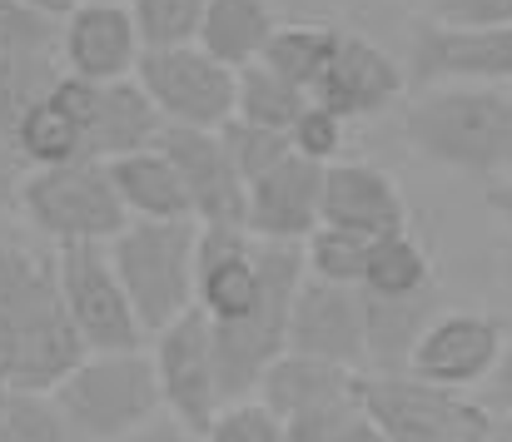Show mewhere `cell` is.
<instances>
[{"label": "cell", "mask_w": 512, "mask_h": 442, "mask_svg": "<svg viewBox=\"0 0 512 442\" xmlns=\"http://www.w3.org/2000/svg\"><path fill=\"white\" fill-rule=\"evenodd\" d=\"M55 279H60V298L80 338L90 343V353L145 348L150 333L110 259V244H55Z\"/></svg>", "instance_id": "8992f818"}, {"label": "cell", "mask_w": 512, "mask_h": 442, "mask_svg": "<svg viewBox=\"0 0 512 442\" xmlns=\"http://www.w3.org/2000/svg\"><path fill=\"white\" fill-rule=\"evenodd\" d=\"M75 428L55 393L0 388V442H70Z\"/></svg>", "instance_id": "f1b7e54d"}, {"label": "cell", "mask_w": 512, "mask_h": 442, "mask_svg": "<svg viewBox=\"0 0 512 442\" xmlns=\"http://www.w3.org/2000/svg\"><path fill=\"white\" fill-rule=\"evenodd\" d=\"M309 100H314V95H309L304 85H294L289 75H279L269 60H254V65L239 70V110H234V115L289 130V125L304 115Z\"/></svg>", "instance_id": "83f0119b"}, {"label": "cell", "mask_w": 512, "mask_h": 442, "mask_svg": "<svg viewBox=\"0 0 512 442\" xmlns=\"http://www.w3.org/2000/svg\"><path fill=\"white\" fill-rule=\"evenodd\" d=\"M55 289H60L55 264L35 259V254L20 249V244H0V318L30 308L35 298L55 294Z\"/></svg>", "instance_id": "d6a6232c"}, {"label": "cell", "mask_w": 512, "mask_h": 442, "mask_svg": "<svg viewBox=\"0 0 512 442\" xmlns=\"http://www.w3.org/2000/svg\"><path fill=\"white\" fill-rule=\"evenodd\" d=\"M403 135L428 164L498 179L512 169V85L433 80L403 110Z\"/></svg>", "instance_id": "6da1fadb"}, {"label": "cell", "mask_w": 512, "mask_h": 442, "mask_svg": "<svg viewBox=\"0 0 512 442\" xmlns=\"http://www.w3.org/2000/svg\"><path fill=\"white\" fill-rule=\"evenodd\" d=\"M363 318H368V363L378 373H398L408 368V353L423 338V328L438 318V289L408 298L363 294Z\"/></svg>", "instance_id": "603a6c76"}, {"label": "cell", "mask_w": 512, "mask_h": 442, "mask_svg": "<svg viewBox=\"0 0 512 442\" xmlns=\"http://www.w3.org/2000/svg\"><path fill=\"white\" fill-rule=\"evenodd\" d=\"M55 95L75 110L80 130H85V154L90 159H120L130 149L160 145L165 115L150 100V90L125 75V80H85V75H60Z\"/></svg>", "instance_id": "30bf717a"}, {"label": "cell", "mask_w": 512, "mask_h": 442, "mask_svg": "<svg viewBox=\"0 0 512 442\" xmlns=\"http://www.w3.org/2000/svg\"><path fill=\"white\" fill-rule=\"evenodd\" d=\"M155 373H160V388H165V408H170V423L189 438H204L214 408L224 403V388H219V363H214V323L209 313L194 303L189 313H179L170 328L155 333Z\"/></svg>", "instance_id": "9c48e42d"}, {"label": "cell", "mask_w": 512, "mask_h": 442, "mask_svg": "<svg viewBox=\"0 0 512 442\" xmlns=\"http://www.w3.org/2000/svg\"><path fill=\"white\" fill-rule=\"evenodd\" d=\"M408 80H488L512 85V25H423L413 35Z\"/></svg>", "instance_id": "5bb4252c"}, {"label": "cell", "mask_w": 512, "mask_h": 442, "mask_svg": "<svg viewBox=\"0 0 512 442\" xmlns=\"http://www.w3.org/2000/svg\"><path fill=\"white\" fill-rule=\"evenodd\" d=\"M358 378H363V373L348 368V363L284 348V353L264 368V378H259L254 393L289 423V418H299V413H309V408H319V403H329V398H339V393H353Z\"/></svg>", "instance_id": "44dd1931"}, {"label": "cell", "mask_w": 512, "mask_h": 442, "mask_svg": "<svg viewBox=\"0 0 512 442\" xmlns=\"http://www.w3.org/2000/svg\"><path fill=\"white\" fill-rule=\"evenodd\" d=\"M75 438H135L145 433L165 408V388L155 373V358L140 348L115 353H85V363L55 388Z\"/></svg>", "instance_id": "3957f363"}, {"label": "cell", "mask_w": 512, "mask_h": 442, "mask_svg": "<svg viewBox=\"0 0 512 442\" xmlns=\"http://www.w3.org/2000/svg\"><path fill=\"white\" fill-rule=\"evenodd\" d=\"M438 25H512V0H428Z\"/></svg>", "instance_id": "8d00e7d4"}, {"label": "cell", "mask_w": 512, "mask_h": 442, "mask_svg": "<svg viewBox=\"0 0 512 442\" xmlns=\"http://www.w3.org/2000/svg\"><path fill=\"white\" fill-rule=\"evenodd\" d=\"M378 234H358V229H339V224H319L304 239V264L314 279H334V284H363L368 274V254H373Z\"/></svg>", "instance_id": "4dcf8cb0"}, {"label": "cell", "mask_w": 512, "mask_h": 442, "mask_svg": "<svg viewBox=\"0 0 512 442\" xmlns=\"http://www.w3.org/2000/svg\"><path fill=\"white\" fill-rule=\"evenodd\" d=\"M25 174H30V164L20 159V149L10 145V140H0V209L20 204V184H25Z\"/></svg>", "instance_id": "74e56055"}, {"label": "cell", "mask_w": 512, "mask_h": 442, "mask_svg": "<svg viewBox=\"0 0 512 442\" xmlns=\"http://www.w3.org/2000/svg\"><path fill=\"white\" fill-rule=\"evenodd\" d=\"M135 80L160 105L165 125H194V130H224L239 110V70L214 60L199 40L194 45H165L145 50L135 65Z\"/></svg>", "instance_id": "52a82bcc"}, {"label": "cell", "mask_w": 512, "mask_h": 442, "mask_svg": "<svg viewBox=\"0 0 512 442\" xmlns=\"http://www.w3.org/2000/svg\"><path fill=\"white\" fill-rule=\"evenodd\" d=\"M508 348V328L493 318V313H478V308H458V313H438L423 338L413 343L408 353V373L428 378V383H443V388H463V393H478L498 358Z\"/></svg>", "instance_id": "7c38bea8"}, {"label": "cell", "mask_w": 512, "mask_h": 442, "mask_svg": "<svg viewBox=\"0 0 512 442\" xmlns=\"http://www.w3.org/2000/svg\"><path fill=\"white\" fill-rule=\"evenodd\" d=\"M105 164H110V179H115L130 219H194L189 189H184L165 145L130 149V154L105 159Z\"/></svg>", "instance_id": "7402d4cb"}, {"label": "cell", "mask_w": 512, "mask_h": 442, "mask_svg": "<svg viewBox=\"0 0 512 442\" xmlns=\"http://www.w3.org/2000/svg\"><path fill=\"white\" fill-rule=\"evenodd\" d=\"M160 145H165L184 189H189V204H194L199 224H244L249 219V179L239 174V164H234V154H229L219 130L165 125Z\"/></svg>", "instance_id": "4fadbf2b"}, {"label": "cell", "mask_w": 512, "mask_h": 442, "mask_svg": "<svg viewBox=\"0 0 512 442\" xmlns=\"http://www.w3.org/2000/svg\"><path fill=\"white\" fill-rule=\"evenodd\" d=\"M224 145L234 154V164H239V174L254 184L259 174H269L284 154H294V140H289V130H279V125H259V120H244V115H234L224 130Z\"/></svg>", "instance_id": "836d02e7"}, {"label": "cell", "mask_w": 512, "mask_h": 442, "mask_svg": "<svg viewBox=\"0 0 512 442\" xmlns=\"http://www.w3.org/2000/svg\"><path fill=\"white\" fill-rule=\"evenodd\" d=\"M488 209L512 224V179H493V184H488Z\"/></svg>", "instance_id": "ab89813d"}, {"label": "cell", "mask_w": 512, "mask_h": 442, "mask_svg": "<svg viewBox=\"0 0 512 442\" xmlns=\"http://www.w3.org/2000/svg\"><path fill=\"white\" fill-rule=\"evenodd\" d=\"M15 209L50 244H110L130 224V209L105 159H70V164L30 169Z\"/></svg>", "instance_id": "277c9868"}, {"label": "cell", "mask_w": 512, "mask_h": 442, "mask_svg": "<svg viewBox=\"0 0 512 442\" xmlns=\"http://www.w3.org/2000/svg\"><path fill=\"white\" fill-rule=\"evenodd\" d=\"M209 442H284V418L264 398H224L204 428Z\"/></svg>", "instance_id": "e575fe53"}, {"label": "cell", "mask_w": 512, "mask_h": 442, "mask_svg": "<svg viewBox=\"0 0 512 442\" xmlns=\"http://www.w3.org/2000/svg\"><path fill=\"white\" fill-rule=\"evenodd\" d=\"M493 438H508L512 442V413H498V423H493Z\"/></svg>", "instance_id": "b9f144b4"}, {"label": "cell", "mask_w": 512, "mask_h": 442, "mask_svg": "<svg viewBox=\"0 0 512 442\" xmlns=\"http://www.w3.org/2000/svg\"><path fill=\"white\" fill-rule=\"evenodd\" d=\"M264 298L259 239L244 224H199V308L214 323L244 318Z\"/></svg>", "instance_id": "ac0fdd59"}, {"label": "cell", "mask_w": 512, "mask_h": 442, "mask_svg": "<svg viewBox=\"0 0 512 442\" xmlns=\"http://www.w3.org/2000/svg\"><path fill=\"white\" fill-rule=\"evenodd\" d=\"M65 75L60 25L30 0H0V140Z\"/></svg>", "instance_id": "8fae6325"}, {"label": "cell", "mask_w": 512, "mask_h": 442, "mask_svg": "<svg viewBox=\"0 0 512 442\" xmlns=\"http://www.w3.org/2000/svg\"><path fill=\"white\" fill-rule=\"evenodd\" d=\"M289 348L319 353L334 363H368V318H363V289L334 284V279H304L294 313H289Z\"/></svg>", "instance_id": "2e32d148"}, {"label": "cell", "mask_w": 512, "mask_h": 442, "mask_svg": "<svg viewBox=\"0 0 512 442\" xmlns=\"http://www.w3.org/2000/svg\"><path fill=\"white\" fill-rule=\"evenodd\" d=\"M343 135H348V120H343L334 105H324V100H309L304 105V115L289 125V140L299 154H309V159H319V164H334L343 154Z\"/></svg>", "instance_id": "d590c367"}, {"label": "cell", "mask_w": 512, "mask_h": 442, "mask_svg": "<svg viewBox=\"0 0 512 442\" xmlns=\"http://www.w3.org/2000/svg\"><path fill=\"white\" fill-rule=\"evenodd\" d=\"M10 145L20 149V159H25L30 169H40V164H70V159H90V154H85V130H80L75 110H70L55 90L40 95V100L15 120Z\"/></svg>", "instance_id": "d4e9b609"}, {"label": "cell", "mask_w": 512, "mask_h": 442, "mask_svg": "<svg viewBox=\"0 0 512 442\" xmlns=\"http://www.w3.org/2000/svg\"><path fill=\"white\" fill-rule=\"evenodd\" d=\"M478 398L493 408V418H498V413H512V338H508V348H503V358H498V368H493V378L483 383Z\"/></svg>", "instance_id": "f35d334b"}, {"label": "cell", "mask_w": 512, "mask_h": 442, "mask_svg": "<svg viewBox=\"0 0 512 442\" xmlns=\"http://www.w3.org/2000/svg\"><path fill=\"white\" fill-rule=\"evenodd\" d=\"M130 10H135L145 50L194 45L204 25V0H130Z\"/></svg>", "instance_id": "1f68e13d"}, {"label": "cell", "mask_w": 512, "mask_h": 442, "mask_svg": "<svg viewBox=\"0 0 512 442\" xmlns=\"http://www.w3.org/2000/svg\"><path fill=\"white\" fill-rule=\"evenodd\" d=\"M85 353H90V343L80 338L60 289L0 318V388L55 393L85 363Z\"/></svg>", "instance_id": "ba28073f"}, {"label": "cell", "mask_w": 512, "mask_h": 442, "mask_svg": "<svg viewBox=\"0 0 512 442\" xmlns=\"http://www.w3.org/2000/svg\"><path fill=\"white\" fill-rule=\"evenodd\" d=\"M30 5H35V10H45V15H55V20H65L80 0H30Z\"/></svg>", "instance_id": "60d3db41"}, {"label": "cell", "mask_w": 512, "mask_h": 442, "mask_svg": "<svg viewBox=\"0 0 512 442\" xmlns=\"http://www.w3.org/2000/svg\"><path fill=\"white\" fill-rule=\"evenodd\" d=\"M403 90H408V70L383 45H373L368 35H348L343 30L334 65L319 80L314 100L334 105L343 120H373V115H388Z\"/></svg>", "instance_id": "d6986e66"}, {"label": "cell", "mask_w": 512, "mask_h": 442, "mask_svg": "<svg viewBox=\"0 0 512 442\" xmlns=\"http://www.w3.org/2000/svg\"><path fill=\"white\" fill-rule=\"evenodd\" d=\"M324 169L309 154H284L269 174L249 184V234L254 239H289L304 244L324 224Z\"/></svg>", "instance_id": "e0dca14e"}, {"label": "cell", "mask_w": 512, "mask_h": 442, "mask_svg": "<svg viewBox=\"0 0 512 442\" xmlns=\"http://www.w3.org/2000/svg\"><path fill=\"white\" fill-rule=\"evenodd\" d=\"M324 224L358 229V234H393L408 229V204L378 164L363 159H334L324 169Z\"/></svg>", "instance_id": "ffe728a7"}, {"label": "cell", "mask_w": 512, "mask_h": 442, "mask_svg": "<svg viewBox=\"0 0 512 442\" xmlns=\"http://www.w3.org/2000/svg\"><path fill=\"white\" fill-rule=\"evenodd\" d=\"M279 30L269 0H204V25H199V45L224 60L229 70H244L264 55L269 35Z\"/></svg>", "instance_id": "cb8c5ba5"}, {"label": "cell", "mask_w": 512, "mask_h": 442, "mask_svg": "<svg viewBox=\"0 0 512 442\" xmlns=\"http://www.w3.org/2000/svg\"><path fill=\"white\" fill-rule=\"evenodd\" d=\"M358 289H363V294H383V298L428 294V289H438L433 254H428L408 229L378 234V239H373V254H368V274H363Z\"/></svg>", "instance_id": "484cf974"}, {"label": "cell", "mask_w": 512, "mask_h": 442, "mask_svg": "<svg viewBox=\"0 0 512 442\" xmlns=\"http://www.w3.org/2000/svg\"><path fill=\"white\" fill-rule=\"evenodd\" d=\"M284 442H378V428L363 408V393H339L284 423Z\"/></svg>", "instance_id": "f546056e"}, {"label": "cell", "mask_w": 512, "mask_h": 442, "mask_svg": "<svg viewBox=\"0 0 512 442\" xmlns=\"http://www.w3.org/2000/svg\"><path fill=\"white\" fill-rule=\"evenodd\" d=\"M363 408L378 428V442H483L493 438V408L463 388L428 383L418 373H368L358 378Z\"/></svg>", "instance_id": "5b68a950"}, {"label": "cell", "mask_w": 512, "mask_h": 442, "mask_svg": "<svg viewBox=\"0 0 512 442\" xmlns=\"http://www.w3.org/2000/svg\"><path fill=\"white\" fill-rule=\"evenodd\" d=\"M110 259L150 338L199 303V219H130Z\"/></svg>", "instance_id": "7a4b0ae2"}, {"label": "cell", "mask_w": 512, "mask_h": 442, "mask_svg": "<svg viewBox=\"0 0 512 442\" xmlns=\"http://www.w3.org/2000/svg\"><path fill=\"white\" fill-rule=\"evenodd\" d=\"M343 30L334 25H279L264 45L259 60H269L279 75H289L294 85H304L309 95L319 90V80L329 75L334 65V50H339Z\"/></svg>", "instance_id": "4316f807"}, {"label": "cell", "mask_w": 512, "mask_h": 442, "mask_svg": "<svg viewBox=\"0 0 512 442\" xmlns=\"http://www.w3.org/2000/svg\"><path fill=\"white\" fill-rule=\"evenodd\" d=\"M145 55L130 0H80L60 20V60L85 80H125Z\"/></svg>", "instance_id": "9a60e30c"}]
</instances>
